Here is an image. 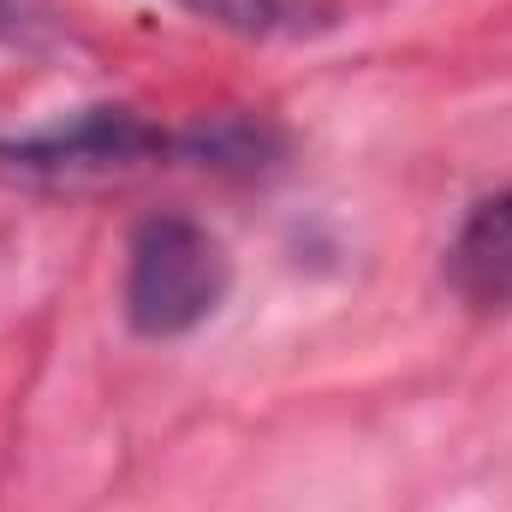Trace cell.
Listing matches in <instances>:
<instances>
[{"instance_id":"obj_1","label":"cell","mask_w":512,"mask_h":512,"mask_svg":"<svg viewBox=\"0 0 512 512\" xmlns=\"http://www.w3.org/2000/svg\"><path fill=\"white\" fill-rule=\"evenodd\" d=\"M233 292L227 245L191 215H149L126 245V322L143 340H179L203 328Z\"/></svg>"},{"instance_id":"obj_2","label":"cell","mask_w":512,"mask_h":512,"mask_svg":"<svg viewBox=\"0 0 512 512\" xmlns=\"http://www.w3.org/2000/svg\"><path fill=\"white\" fill-rule=\"evenodd\" d=\"M167 155V137L131 108H84L72 120L0 143V167L24 179H102Z\"/></svg>"},{"instance_id":"obj_3","label":"cell","mask_w":512,"mask_h":512,"mask_svg":"<svg viewBox=\"0 0 512 512\" xmlns=\"http://www.w3.org/2000/svg\"><path fill=\"white\" fill-rule=\"evenodd\" d=\"M447 274L471 304H512V191L471 209L447 251Z\"/></svg>"},{"instance_id":"obj_4","label":"cell","mask_w":512,"mask_h":512,"mask_svg":"<svg viewBox=\"0 0 512 512\" xmlns=\"http://www.w3.org/2000/svg\"><path fill=\"white\" fill-rule=\"evenodd\" d=\"M167 6H185L203 24L256 42H316L346 24V0H167Z\"/></svg>"},{"instance_id":"obj_5","label":"cell","mask_w":512,"mask_h":512,"mask_svg":"<svg viewBox=\"0 0 512 512\" xmlns=\"http://www.w3.org/2000/svg\"><path fill=\"white\" fill-rule=\"evenodd\" d=\"M18 30V6L12 0H0V36H12Z\"/></svg>"}]
</instances>
